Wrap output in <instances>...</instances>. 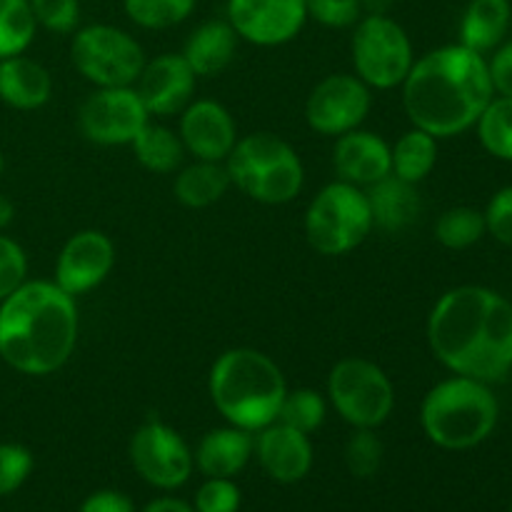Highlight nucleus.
Listing matches in <instances>:
<instances>
[{
    "mask_svg": "<svg viewBox=\"0 0 512 512\" xmlns=\"http://www.w3.org/2000/svg\"><path fill=\"white\" fill-rule=\"evenodd\" d=\"M428 345L453 375L500 383L512 370V303L483 285L448 290L430 310Z\"/></svg>",
    "mask_w": 512,
    "mask_h": 512,
    "instance_id": "obj_1",
    "label": "nucleus"
},
{
    "mask_svg": "<svg viewBox=\"0 0 512 512\" xmlns=\"http://www.w3.org/2000/svg\"><path fill=\"white\" fill-rule=\"evenodd\" d=\"M400 90L413 128L438 140L473 128L495 98L485 55L460 43L415 58Z\"/></svg>",
    "mask_w": 512,
    "mask_h": 512,
    "instance_id": "obj_2",
    "label": "nucleus"
},
{
    "mask_svg": "<svg viewBox=\"0 0 512 512\" xmlns=\"http://www.w3.org/2000/svg\"><path fill=\"white\" fill-rule=\"evenodd\" d=\"M78 308L53 280H25L0 300V360L15 373L45 378L73 358Z\"/></svg>",
    "mask_w": 512,
    "mask_h": 512,
    "instance_id": "obj_3",
    "label": "nucleus"
},
{
    "mask_svg": "<svg viewBox=\"0 0 512 512\" xmlns=\"http://www.w3.org/2000/svg\"><path fill=\"white\" fill-rule=\"evenodd\" d=\"M208 393L228 425L260 433L278 420L288 383L270 355L255 348H230L215 358Z\"/></svg>",
    "mask_w": 512,
    "mask_h": 512,
    "instance_id": "obj_4",
    "label": "nucleus"
},
{
    "mask_svg": "<svg viewBox=\"0 0 512 512\" xmlns=\"http://www.w3.org/2000/svg\"><path fill=\"white\" fill-rule=\"evenodd\" d=\"M500 405L488 383L453 375L440 380L420 403V425L433 445L443 450H473L493 435Z\"/></svg>",
    "mask_w": 512,
    "mask_h": 512,
    "instance_id": "obj_5",
    "label": "nucleus"
},
{
    "mask_svg": "<svg viewBox=\"0 0 512 512\" xmlns=\"http://www.w3.org/2000/svg\"><path fill=\"white\" fill-rule=\"evenodd\" d=\"M230 183L263 205H285L300 195L305 168L293 145L280 135L260 130L238 138L225 158Z\"/></svg>",
    "mask_w": 512,
    "mask_h": 512,
    "instance_id": "obj_6",
    "label": "nucleus"
},
{
    "mask_svg": "<svg viewBox=\"0 0 512 512\" xmlns=\"http://www.w3.org/2000/svg\"><path fill=\"white\" fill-rule=\"evenodd\" d=\"M305 240L320 255H345L373 233L368 195L358 185L333 180L315 193L305 210Z\"/></svg>",
    "mask_w": 512,
    "mask_h": 512,
    "instance_id": "obj_7",
    "label": "nucleus"
},
{
    "mask_svg": "<svg viewBox=\"0 0 512 512\" xmlns=\"http://www.w3.org/2000/svg\"><path fill=\"white\" fill-rule=\"evenodd\" d=\"M325 398L353 430H378L395 410V385L378 363L353 355L333 365Z\"/></svg>",
    "mask_w": 512,
    "mask_h": 512,
    "instance_id": "obj_8",
    "label": "nucleus"
},
{
    "mask_svg": "<svg viewBox=\"0 0 512 512\" xmlns=\"http://www.w3.org/2000/svg\"><path fill=\"white\" fill-rule=\"evenodd\" d=\"M350 58L370 90L400 88L415 63L410 35L390 15H363L353 25Z\"/></svg>",
    "mask_w": 512,
    "mask_h": 512,
    "instance_id": "obj_9",
    "label": "nucleus"
},
{
    "mask_svg": "<svg viewBox=\"0 0 512 512\" xmlns=\"http://www.w3.org/2000/svg\"><path fill=\"white\" fill-rule=\"evenodd\" d=\"M73 68L95 88H130L145 65L143 45L115 25L78 28L70 43Z\"/></svg>",
    "mask_w": 512,
    "mask_h": 512,
    "instance_id": "obj_10",
    "label": "nucleus"
},
{
    "mask_svg": "<svg viewBox=\"0 0 512 512\" xmlns=\"http://www.w3.org/2000/svg\"><path fill=\"white\" fill-rule=\"evenodd\" d=\"M130 463L135 473L158 490H178L195 470L193 450L183 435L168 423L150 418L130 438Z\"/></svg>",
    "mask_w": 512,
    "mask_h": 512,
    "instance_id": "obj_11",
    "label": "nucleus"
},
{
    "mask_svg": "<svg viewBox=\"0 0 512 512\" xmlns=\"http://www.w3.org/2000/svg\"><path fill=\"white\" fill-rule=\"evenodd\" d=\"M373 108V90L350 73L325 75L305 100V123L325 138L358 130Z\"/></svg>",
    "mask_w": 512,
    "mask_h": 512,
    "instance_id": "obj_12",
    "label": "nucleus"
},
{
    "mask_svg": "<svg viewBox=\"0 0 512 512\" xmlns=\"http://www.w3.org/2000/svg\"><path fill=\"white\" fill-rule=\"evenodd\" d=\"M150 115L135 88H95L78 110V128L95 145H130Z\"/></svg>",
    "mask_w": 512,
    "mask_h": 512,
    "instance_id": "obj_13",
    "label": "nucleus"
},
{
    "mask_svg": "<svg viewBox=\"0 0 512 512\" xmlns=\"http://www.w3.org/2000/svg\"><path fill=\"white\" fill-rule=\"evenodd\" d=\"M225 20L245 43L278 48L298 38L308 10L305 0H228Z\"/></svg>",
    "mask_w": 512,
    "mask_h": 512,
    "instance_id": "obj_14",
    "label": "nucleus"
},
{
    "mask_svg": "<svg viewBox=\"0 0 512 512\" xmlns=\"http://www.w3.org/2000/svg\"><path fill=\"white\" fill-rule=\"evenodd\" d=\"M115 268V243L100 230H80L70 235L68 243L55 260L53 283L65 293L78 298L105 283Z\"/></svg>",
    "mask_w": 512,
    "mask_h": 512,
    "instance_id": "obj_15",
    "label": "nucleus"
},
{
    "mask_svg": "<svg viewBox=\"0 0 512 512\" xmlns=\"http://www.w3.org/2000/svg\"><path fill=\"white\" fill-rule=\"evenodd\" d=\"M198 75L180 53H163L155 60H145L143 73L135 80V93L143 100L150 118L180 115L193 103Z\"/></svg>",
    "mask_w": 512,
    "mask_h": 512,
    "instance_id": "obj_16",
    "label": "nucleus"
},
{
    "mask_svg": "<svg viewBox=\"0 0 512 512\" xmlns=\"http://www.w3.org/2000/svg\"><path fill=\"white\" fill-rule=\"evenodd\" d=\"M178 135L185 153L193 155L195 160H215V163H225L240 138L230 110L210 98H195L180 113Z\"/></svg>",
    "mask_w": 512,
    "mask_h": 512,
    "instance_id": "obj_17",
    "label": "nucleus"
},
{
    "mask_svg": "<svg viewBox=\"0 0 512 512\" xmlns=\"http://www.w3.org/2000/svg\"><path fill=\"white\" fill-rule=\"evenodd\" d=\"M258 465L270 480L283 485L300 483L313 470V443L310 435L273 423L255 433V455Z\"/></svg>",
    "mask_w": 512,
    "mask_h": 512,
    "instance_id": "obj_18",
    "label": "nucleus"
},
{
    "mask_svg": "<svg viewBox=\"0 0 512 512\" xmlns=\"http://www.w3.org/2000/svg\"><path fill=\"white\" fill-rule=\"evenodd\" d=\"M333 168L338 180L365 190L393 173V153L378 133L358 128L335 138Z\"/></svg>",
    "mask_w": 512,
    "mask_h": 512,
    "instance_id": "obj_19",
    "label": "nucleus"
},
{
    "mask_svg": "<svg viewBox=\"0 0 512 512\" xmlns=\"http://www.w3.org/2000/svg\"><path fill=\"white\" fill-rule=\"evenodd\" d=\"M255 455V433L235 425L208 430L195 448V468L205 478H235Z\"/></svg>",
    "mask_w": 512,
    "mask_h": 512,
    "instance_id": "obj_20",
    "label": "nucleus"
},
{
    "mask_svg": "<svg viewBox=\"0 0 512 512\" xmlns=\"http://www.w3.org/2000/svg\"><path fill=\"white\" fill-rule=\"evenodd\" d=\"M238 33L228 20H205L183 45V58L198 78H213L230 68L238 53Z\"/></svg>",
    "mask_w": 512,
    "mask_h": 512,
    "instance_id": "obj_21",
    "label": "nucleus"
},
{
    "mask_svg": "<svg viewBox=\"0 0 512 512\" xmlns=\"http://www.w3.org/2000/svg\"><path fill=\"white\" fill-rule=\"evenodd\" d=\"M53 95L48 68L28 55H10L0 60V100L15 110H38Z\"/></svg>",
    "mask_w": 512,
    "mask_h": 512,
    "instance_id": "obj_22",
    "label": "nucleus"
},
{
    "mask_svg": "<svg viewBox=\"0 0 512 512\" xmlns=\"http://www.w3.org/2000/svg\"><path fill=\"white\" fill-rule=\"evenodd\" d=\"M365 195H368L373 225L385 233H403L420 218L423 210L418 185L405 183L393 173L365 188Z\"/></svg>",
    "mask_w": 512,
    "mask_h": 512,
    "instance_id": "obj_23",
    "label": "nucleus"
},
{
    "mask_svg": "<svg viewBox=\"0 0 512 512\" xmlns=\"http://www.w3.org/2000/svg\"><path fill=\"white\" fill-rule=\"evenodd\" d=\"M233 188L225 163L215 160H195L190 165H180L175 170L173 193L180 205L190 210H203L223 200V195Z\"/></svg>",
    "mask_w": 512,
    "mask_h": 512,
    "instance_id": "obj_24",
    "label": "nucleus"
},
{
    "mask_svg": "<svg viewBox=\"0 0 512 512\" xmlns=\"http://www.w3.org/2000/svg\"><path fill=\"white\" fill-rule=\"evenodd\" d=\"M510 0H470L460 23V45L485 55L498 48L510 28Z\"/></svg>",
    "mask_w": 512,
    "mask_h": 512,
    "instance_id": "obj_25",
    "label": "nucleus"
},
{
    "mask_svg": "<svg viewBox=\"0 0 512 512\" xmlns=\"http://www.w3.org/2000/svg\"><path fill=\"white\" fill-rule=\"evenodd\" d=\"M130 148H133L135 160L155 175L175 173V170L183 165L185 155H188L185 153L180 135L175 133V130H170L168 125L153 123V118H150L148 123L143 125V130L135 135Z\"/></svg>",
    "mask_w": 512,
    "mask_h": 512,
    "instance_id": "obj_26",
    "label": "nucleus"
},
{
    "mask_svg": "<svg viewBox=\"0 0 512 512\" xmlns=\"http://www.w3.org/2000/svg\"><path fill=\"white\" fill-rule=\"evenodd\" d=\"M390 153H393V175L405 183L418 185L433 173L438 163V138L420 128H410L395 140V145H390Z\"/></svg>",
    "mask_w": 512,
    "mask_h": 512,
    "instance_id": "obj_27",
    "label": "nucleus"
},
{
    "mask_svg": "<svg viewBox=\"0 0 512 512\" xmlns=\"http://www.w3.org/2000/svg\"><path fill=\"white\" fill-rule=\"evenodd\" d=\"M485 233H488L485 213L478 208H470V205L445 210L435 223V240L448 250L473 248Z\"/></svg>",
    "mask_w": 512,
    "mask_h": 512,
    "instance_id": "obj_28",
    "label": "nucleus"
},
{
    "mask_svg": "<svg viewBox=\"0 0 512 512\" xmlns=\"http://www.w3.org/2000/svg\"><path fill=\"white\" fill-rule=\"evenodd\" d=\"M38 33L30 0H0V60L23 55Z\"/></svg>",
    "mask_w": 512,
    "mask_h": 512,
    "instance_id": "obj_29",
    "label": "nucleus"
},
{
    "mask_svg": "<svg viewBox=\"0 0 512 512\" xmlns=\"http://www.w3.org/2000/svg\"><path fill=\"white\" fill-rule=\"evenodd\" d=\"M325 418H328V398L323 393L313 388H288L275 423H283L288 428L300 430V433L313 435L325 423Z\"/></svg>",
    "mask_w": 512,
    "mask_h": 512,
    "instance_id": "obj_30",
    "label": "nucleus"
},
{
    "mask_svg": "<svg viewBox=\"0 0 512 512\" xmlns=\"http://www.w3.org/2000/svg\"><path fill=\"white\" fill-rule=\"evenodd\" d=\"M483 148L498 160H512V98H493L475 123Z\"/></svg>",
    "mask_w": 512,
    "mask_h": 512,
    "instance_id": "obj_31",
    "label": "nucleus"
},
{
    "mask_svg": "<svg viewBox=\"0 0 512 512\" xmlns=\"http://www.w3.org/2000/svg\"><path fill=\"white\" fill-rule=\"evenodd\" d=\"M123 10L138 28L165 30L188 20L195 0H123Z\"/></svg>",
    "mask_w": 512,
    "mask_h": 512,
    "instance_id": "obj_32",
    "label": "nucleus"
},
{
    "mask_svg": "<svg viewBox=\"0 0 512 512\" xmlns=\"http://www.w3.org/2000/svg\"><path fill=\"white\" fill-rule=\"evenodd\" d=\"M383 440L378 438L375 430L355 428L350 435L348 445H345V465H348L353 478H373L383 465Z\"/></svg>",
    "mask_w": 512,
    "mask_h": 512,
    "instance_id": "obj_33",
    "label": "nucleus"
},
{
    "mask_svg": "<svg viewBox=\"0 0 512 512\" xmlns=\"http://www.w3.org/2000/svg\"><path fill=\"white\" fill-rule=\"evenodd\" d=\"M38 28L50 33H75L80 23V0H30Z\"/></svg>",
    "mask_w": 512,
    "mask_h": 512,
    "instance_id": "obj_34",
    "label": "nucleus"
},
{
    "mask_svg": "<svg viewBox=\"0 0 512 512\" xmlns=\"http://www.w3.org/2000/svg\"><path fill=\"white\" fill-rule=\"evenodd\" d=\"M33 453L25 445L0 443V498L15 493L33 473Z\"/></svg>",
    "mask_w": 512,
    "mask_h": 512,
    "instance_id": "obj_35",
    "label": "nucleus"
},
{
    "mask_svg": "<svg viewBox=\"0 0 512 512\" xmlns=\"http://www.w3.org/2000/svg\"><path fill=\"white\" fill-rule=\"evenodd\" d=\"M243 495L235 478H205L195 493V512H238Z\"/></svg>",
    "mask_w": 512,
    "mask_h": 512,
    "instance_id": "obj_36",
    "label": "nucleus"
},
{
    "mask_svg": "<svg viewBox=\"0 0 512 512\" xmlns=\"http://www.w3.org/2000/svg\"><path fill=\"white\" fill-rule=\"evenodd\" d=\"M305 10L323 28H353L363 18L360 0H305Z\"/></svg>",
    "mask_w": 512,
    "mask_h": 512,
    "instance_id": "obj_37",
    "label": "nucleus"
},
{
    "mask_svg": "<svg viewBox=\"0 0 512 512\" xmlns=\"http://www.w3.org/2000/svg\"><path fill=\"white\" fill-rule=\"evenodd\" d=\"M28 280V255L13 238L0 233V300Z\"/></svg>",
    "mask_w": 512,
    "mask_h": 512,
    "instance_id": "obj_38",
    "label": "nucleus"
},
{
    "mask_svg": "<svg viewBox=\"0 0 512 512\" xmlns=\"http://www.w3.org/2000/svg\"><path fill=\"white\" fill-rule=\"evenodd\" d=\"M485 225L498 243L512 248V185L493 195L485 210Z\"/></svg>",
    "mask_w": 512,
    "mask_h": 512,
    "instance_id": "obj_39",
    "label": "nucleus"
},
{
    "mask_svg": "<svg viewBox=\"0 0 512 512\" xmlns=\"http://www.w3.org/2000/svg\"><path fill=\"white\" fill-rule=\"evenodd\" d=\"M488 73L495 93L512 98V43L498 45L495 55L488 60Z\"/></svg>",
    "mask_w": 512,
    "mask_h": 512,
    "instance_id": "obj_40",
    "label": "nucleus"
},
{
    "mask_svg": "<svg viewBox=\"0 0 512 512\" xmlns=\"http://www.w3.org/2000/svg\"><path fill=\"white\" fill-rule=\"evenodd\" d=\"M78 512H135V503L120 490H98L80 503Z\"/></svg>",
    "mask_w": 512,
    "mask_h": 512,
    "instance_id": "obj_41",
    "label": "nucleus"
},
{
    "mask_svg": "<svg viewBox=\"0 0 512 512\" xmlns=\"http://www.w3.org/2000/svg\"><path fill=\"white\" fill-rule=\"evenodd\" d=\"M143 512H195L193 505H188L180 498H170V495H163V498H155L145 505Z\"/></svg>",
    "mask_w": 512,
    "mask_h": 512,
    "instance_id": "obj_42",
    "label": "nucleus"
},
{
    "mask_svg": "<svg viewBox=\"0 0 512 512\" xmlns=\"http://www.w3.org/2000/svg\"><path fill=\"white\" fill-rule=\"evenodd\" d=\"M395 0H360L363 15H390Z\"/></svg>",
    "mask_w": 512,
    "mask_h": 512,
    "instance_id": "obj_43",
    "label": "nucleus"
},
{
    "mask_svg": "<svg viewBox=\"0 0 512 512\" xmlns=\"http://www.w3.org/2000/svg\"><path fill=\"white\" fill-rule=\"evenodd\" d=\"M13 218H15L13 200H10L8 195L0 193V233H3L10 223H13Z\"/></svg>",
    "mask_w": 512,
    "mask_h": 512,
    "instance_id": "obj_44",
    "label": "nucleus"
},
{
    "mask_svg": "<svg viewBox=\"0 0 512 512\" xmlns=\"http://www.w3.org/2000/svg\"><path fill=\"white\" fill-rule=\"evenodd\" d=\"M3 170H5V158H3V153H0V175H3Z\"/></svg>",
    "mask_w": 512,
    "mask_h": 512,
    "instance_id": "obj_45",
    "label": "nucleus"
},
{
    "mask_svg": "<svg viewBox=\"0 0 512 512\" xmlns=\"http://www.w3.org/2000/svg\"><path fill=\"white\" fill-rule=\"evenodd\" d=\"M510 512H512V505H510Z\"/></svg>",
    "mask_w": 512,
    "mask_h": 512,
    "instance_id": "obj_46",
    "label": "nucleus"
}]
</instances>
